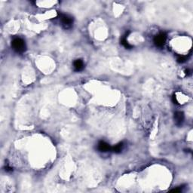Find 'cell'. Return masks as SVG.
<instances>
[{"instance_id": "obj_11", "label": "cell", "mask_w": 193, "mask_h": 193, "mask_svg": "<svg viewBox=\"0 0 193 193\" xmlns=\"http://www.w3.org/2000/svg\"><path fill=\"white\" fill-rule=\"evenodd\" d=\"M173 100L174 102V103H178V101L177 100V98H176V96H173Z\"/></svg>"}, {"instance_id": "obj_3", "label": "cell", "mask_w": 193, "mask_h": 193, "mask_svg": "<svg viewBox=\"0 0 193 193\" xmlns=\"http://www.w3.org/2000/svg\"><path fill=\"white\" fill-rule=\"evenodd\" d=\"M166 39H167V35L164 33H161L159 34L156 35L154 37V43L158 47H162L165 44Z\"/></svg>"}, {"instance_id": "obj_7", "label": "cell", "mask_w": 193, "mask_h": 193, "mask_svg": "<svg viewBox=\"0 0 193 193\" xmlns=\"http://www.w3.org/2000/svg\"><path fill=\"white\" fill-rule=\"evenodd\" d=\"M130 33V32H128V33H125V35L124 36H123V37L121 38V45H122L123 46H124L125 48H127V49H131V48H132L133 46L131 45V44H129L128 43V42L127 41V37H128V34Z\"/></svg>"}, {"instance_id": "obj_4", "label": "cell", "mask_w": 193, "mask_h": 193, "mask_svg": "<svg viewBox=\"0 0 193 193\" xmlns=\"http://www.w3.org/2000/svg\"><path fill=\"white\" fill-rule=\"evenodd\" d=\"M97 149L100 152H107L111 151L112 147L110 146V145L109 143H107V142L105 141H100L98 143V145H97Z\"/></svg>"}, {"instance_id": "obj_8", "label": "cell", "mask_w": 193, "mask_h": 193, "mask_svg": "<svg viewBox=\"0 0 193 193\" xmlns=\"http://www.w3.org/2000/svg\"><path fill=\"white\" fill-rule=\"evenodd\" d=\"M123 148H124V143L121 142V143H118L117 145H116L114 147H112L111 151H113V152H115V153H120V152L122 151Z\"/></svg>"}, {"instance_id": "obj_6", "label": "cell", "mask_w": 193, "mask_h": 193, "mask_svg": "<svg viewBox=\"0 0 193 193\" xmlns=\"http://www.w3.org/2000/svg\"><path fill=\"white\" fill-rule=\"evenodd\" d=\"M74 70L76 72H80L84 69V63L82 60L78 59L73 62Z\"/></svg>"}, {"instance_id": "obj_5", "label": "cell", "mask_w": 193, "mask_h": 193, "mask_svg": "<svg viewBox=\"0 0 193 193\" xmlns=\"http://www.w3.org/2000/svg\"><path fill=\"white\" fill-rule=\"evenodd\" d=\"M184 118H185V116H184V113L183 112H177L174 114V122L177 126L182 125V124L184 121Z\"/></svg>"}, {"instance_id": "obj_9", "label": "cell", "mask_w": 193, "mask_h": 193, "mask_svg": "<svg viewBox=\"0 0 193 193\" xmlns=\"http://www.w3.org/2000/svg\"><path fill=\"white\" fill-rule=\"evenodd\" d=\"M187 61L186 56H180L177 58V62L178 63H184Z\"/></svg>"}, {"instance_id": "obj_2", "label": "cell", "mask_w": 193, "mask_h": 193, "mask_svg": "<svg viewBox=\"0 0 193 193\" xmlns=\"http://www.w3.org/2000/svg\"><path fill=\"white\" fill-rule=\"evenodd\" d=\"M61 22L64 29H70L73 24V18L67 15H61Z\"/></svg>"}, {"instance_id": "obj_10", "label": "cell", "mask_w": 193, "mask_h": 193, "mask_svg": "<svg viewBox=\"0 0 193 193\" xmlns=\"http://www.w3.org/2000/svg\"><path fill=\"white\" fill-rule=\"evenodd\" d=\"M182 191V189L177 188V189H174L170 190V192H180Z\"/></svg>"}, {"instance_id": "obj_1", "label": "cell", "mask_w": 193, "mask_h": 193, "mask_svg": "<svg viewBox=\"0 0 193 193\" xmlns=\"http://www.w3.org/2000/svg\"><path fill=\"white\" fill-rule=\"evenodd\" d=\"M12 47L16 52L23 53L26 49V46L25 41L21 38H15L12 41Z\"/></svg>"}]
</instances>
